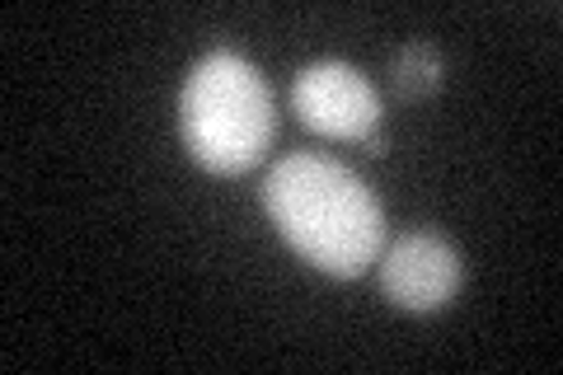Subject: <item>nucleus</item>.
I'll return each instance as SVG.
<instances>
[{
    "label": "nucleus",
    "instance_id": "1",
    "mask_svg": "<svg viewBox=\"0 0 563 375\" xmlns=\"http://www.w3.org/2000/svg\"><path fill=\"white\" fill-rule=\"evenodd\" d=\"M263 207L277 235L329 277H362L385 249V211L376 192L339 159H277L263 178Z\"/></svg>",
    "mask_w": 563,
    "mask_h": 375
},
{
    "label": "nucleus",
    "instance_id": "2",
    "mask_svg": "<svg viewBox=\"0 0 563 375\" xmlns=\"http://www.w3.org/2000/svg\"><path fill=\"white\" fill-rule=\"evenodd\" d=\"M273 128V89L254 62H244L240 52H211L192 66L179 95V132L192 165L217 178H235L268 155Z\"/></svg>",
    "mask_w": 563,
    "mask_h": 375
},
{
    "label": "nucleus",
    "instance_id": "3",
    "mask_svg": "<svg viewBox=\"0 0 563 375\" xmlns=\"http://www.w3.org/2000/svg\"><path fill=\"white\" fill-rule=\"evenodd\" d=\"M291 113L329 141H366L380 128V95L357 66L314 62L291 85Z\"/></svg>",
    "mask_w": 563,
    "mask_h": 375
},
{
    "label": "nucleus",
    "instance_id": "4",
    "mask_svg": "<svg viewBox=\"0 0 563 375\" xmlns=\"http://www.w3.org/2000/svg\"><path fill=\"white\" fill-rule=\"evenodd\" d=\"M380 291L409 315H437L446 310L465 282L461 254L432 230L399 235L390 249H380Z\"/></svg>",
    "mask_w": 563,
    "mask_h": 375
},
{
    "label": "nucleus",
    "instance_id": "5",
    "mask_svg": "<svg viewBox=\"0 0 563 375\" xmlns=\"http://www.w3.org/2000/svg\"><path fill=\"white\" fill-rule=\"evenodd\" d=\"M390 89L399 103H422L442 89V52L432 43H409L399 47V57L390 62Z\"/></svg>",
    "mask_w": 563,
    "mask_h": 375
}]
</instances>
